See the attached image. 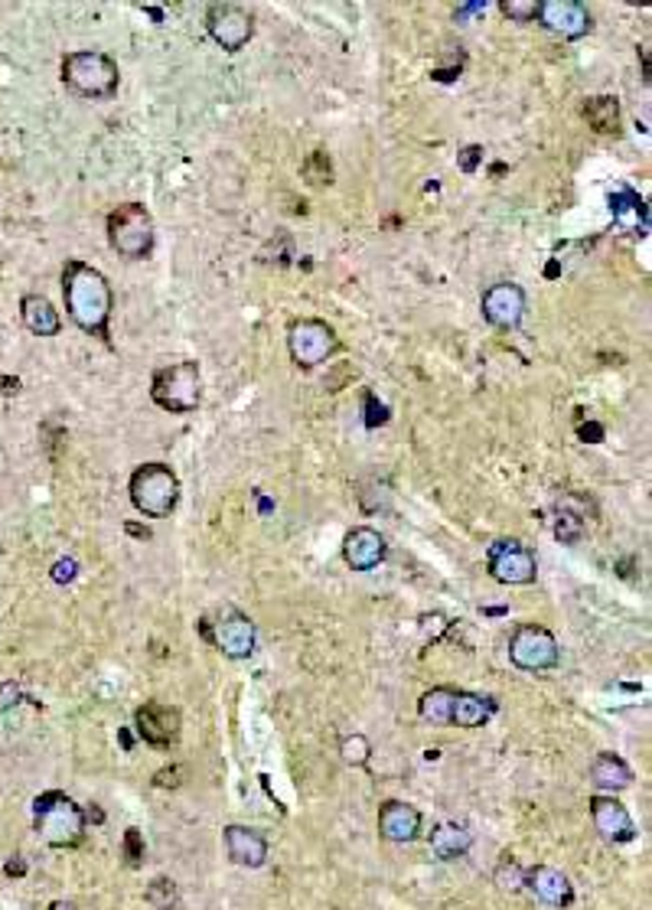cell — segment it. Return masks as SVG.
Listing matches in <instances>:
<instances>
[{
	"label": "cell",
	"instance_id": "7",
	"mask_svg": "<svg viewBox=\"0 0 652 910\" xmlns=\"http://www.w3.org/2000/svg\"><path fill=\"white\" fill-rule=\"evenodd\" d=\"M287 346H290L294 363L313 369V366H323L327 360H333L340 353V337L323 320H297L287 330Z\"/></svg>",
	"mask_w": 652,
	"mask_h": 910
},
{
	"label": "cell",
	"instance_id": "9",
	"mask_svg": "<svg viewBox=\"0 0 652 910\" xmlns=\"http://www.w3.org/2000/svg\"><path fill=\"white\" fill-rule=\"evenodd\" d=\"M206 30L226 53H239L255 36V16H252V10H245L239 3H209Z\"/></svg>",
	"mask_w": 652,
	"mask_h": 910
},
{
	"label": "cell",
	"instance_id": "38",
	"mask_svg": "<svg viewBox=\"0 0 652 910\" xmlns=\"http://www.w3.org/2000/svg\"><path fill=\"white\" fill-rule=\"evenodd\" d=\"M470 13H487V3H483V0H477V3H464V7H457V20H464V16H470Z\"/></svg>",
	"mask_w": 652,
	"mask_h": 910
},
{
	"label": "cell",
	"instance_id": "24",
	"mask_svg": "<svg viewBox=\"0 0 652 910\" xmlns=\"http://www.w3.org/2000/svg\"><path fill=\"white\" fill-rule=\"evenodd\" d=\"M591 781H594V786H600V789H614L617 793V789H627L633 783V771H630V764L624 758L604 751L591 764Z\"/></svg>",
	"mask_w": 652,
	"mask_h": 910
},
{
	"label": "cell",
	"instance_id": "32",
	"mask_svg": "<svg viewBox=\"0 0 652 910\" xmlns=\"http://www.w3.org/2000/svg\"><path fill=\"white\" fill-rule=\"evenodd\" d=\"M554 535L568 545L581 542L584 538V520L577 513H558V522H554Z\"/></svg>",
	"mask_w": 652,
	"mask_h": 910
},
{
	"label": "cell",
	"instance_id": "34",
	"mask_svg": "<svg viewBox=\"0 0 652 910\" xmlns=\"http://www.w3.org/2000/svg\"><path fill=\"white\" fill-rule=\"evenodd\" d=\"M180 777H186V767H170V771H160L157 777H153V786H160V789H173V786H180Z\"/></svg>",
	"mask_w": 652,
	"mask_h": 910
},
{
	"label": "cell",
	"instance_id": "14",
	"mask_svg": "<svg viewBox=\"0 0 652 910\" xmlns=\"http://www.w3.org/2000/svg\"><path fill=\"white\" fill-rule=\"evenodd\" d=\"M209 640L219 647V650L226 652L229 659H245V656H252L255 652V640H259V634H255V624H252V617H245V614H226L216 627H213V634H209Z\"/></svg>",
	"mask_w": 652,
	"mask_h": 910
},
{
	"label": "cell",
	"instance_id": "33",
	"mask_svg": "<svg viewBox=\"0 0 652 910\" xmlns=\"http://www.w3.org/2000/svg\"><path fill=\"white\" fill-rule=\"evenodd\" d=\"M79 575V565H76V558H59L56 565H53V581L56 584H69L72 578Z\"/></svg>",
	"mask_w": 652,
	"mask_h": 910
},
{
	"label": "cell",
	"instance_id": "20",
	"mask_svg": "<svg viewBox=\"0 0 652 910\" xmlns=\"http://www.w3.org/2000/svg\"><path fill=\"white\" fill-rule=\"evenodd\" d=\"M610 213H614V223L624 232H647L650 229V209H647L643 196L630 186H617L610 193Z\"/></svg>",
	"mask_w": 652,
	"mask_h": 910
},
{
	"label": "cell",
	"instance_id": "35",
	"mask_svg": "<svg viewBox=\"0 0 652 910\" xmlns=\"http://www.w3.org/2000/svg\"><path fill=\"white\" fill-rule=\"evenodd\" d=\"M125 849H128L130 865H137V862L144 858V845H140V829H128V835H125Z\"/></svg>",
	"mask_w": 652,
	"mask_h": 910
},
{
	"label": "cell",
	"instance_id": "6",
	"mask_svg": "<svg viewBox=\"0 0 652 910\" xmlns=\"http://www.w3.org/2000/svg\"><path fill=\"white\" fill-rule=\"evenodd\" d=\"M150 395H153V401H157L163 411H173V414L196 411V405H199V398H203L199 366H196V363H173V366L160 369V373L153 376Z\"/></svg>",
	"mask_w": 652,
	"mask_h": 910
},
{
	"label": "cell",
	"instance_id": "26",
	"mask_svg": "<svg viewBox=\"0 0 652 910\" xmlns=\"http://www.w3.org/2000/svg\"><path fill=\"white\" fill-rule=\"evenodd\" d=\"M454 698H457V689L437 685V689H431V692L421 695L417 712H421V718L431 721V725H450V718H454Z\"/></svg>",
	"mask_w": 652,
	"mask_h": 910
},
{
	"label": "cell",
	"instance_id": "21",
	"mask_svg": "<svg viewBox=\"0 0 652 910\" xmlns=\"http://www.w3.org/2000/svg\"><path fill=\"white\" fill-rule=\"evenodd\" d=\"M20 317H23V327L36 337H56L59 327H62L59 310L43 294H26L20 300Z\"/></svg>",
	"mask_w": 652,
	"mask_h": 910
},
{
	"label": "cell",
	"instance_id": "40",
	"mask_svg": "<svg viewBox=\"0 0 652 910\" xmlns=\"http://www.w3.org/2000/svg\"><path fill=\"white\" fill-rule=\"evenodd\" d=\"M49 910H76V908H72L69 901H56V905H53V908H49Z\"/></svg>",
	"mask_w": 652,
	"mask_h": 910
},
{
	"label": "cell",
	"instance_id": "29",
	"mask_svg": "<svg viewBox=\"0 0 652 910\" xmlns=\"http://www.w3.org/2000/svg\"><path fill=\"white\" fill-rule=\"evenodd\" d=\"M147 905H153L157 910H173L180 905V891L170 878H153L150 888H147Z\"/></svg>",
	"mask_w": 652,
	"mask_h": 910
},
{
	"label": "cell",
	"instance_id": "25",
	"mask_svg": "<svg viewBox=\"0 0 652 910\" xmlns=\"http://www.w3.org/2000/svg\"><path fill=\"white\" fill-rule=\"evenodd\" d=\"M584 118L597 134H617L620 130V102L614 95H594L584 105Z\"/></svg>",
	"mask_w": 652,
	"mask_h": 910
},
{
	"label": "cell",
	"instance_id": "8",
	"mask_svg": "<svg viewBox=\"0 0 652 910\" xmlns=\"http://www.w3.org/2000/svg\"><path fill=\"white\" fill-rule=\"evenodd\" d=\"M487 571L500 581V584H531L538 575V561L535 551L528 545H522L519 538H500L490 545L487 551Z\"/></svg>",
	"mask_w": 652,
	"mask_h": 910
},
{
	"label": "cell",
	"instance_id": "17",
	"mask_svg": "<svg viewBox=\"0 0 652 910\" xmlns=\"http://www.w3.org/2000/svg\"><path fill=\"white\" fill-rule=\"evenodd\" d=\"M525 885H528L531 895H535L541 905H548V908H571V901H574V888H571L568 875L558 872V868L538 865V868L525 872Z\"/></svg>",
	"mask_w": 652,
	"mask_h": 910
},
{
	"label": "cell",
	"instance_id": "5",
	"mask_svg": "<svg viewBox=\"0 0 652 910\" xmlns=\"http://www.w3.org/2000/svg\"><path fill=\"white\" fill-rule=\"evenodd\" d=\"M153 219L140 203H125L108 216V242L122 259H147L153 252Z\"/></svg>",
	"mask_w": 652,
	"mask_h": 910
},
{
	"label": "cell",
	"instance_id": "15",
	"mask_svg": "<svg viewBox=\"0 0 652 910\" xmlns=\"http://www.w3.org/2000/svg\"><path fill=\"white\" fill-rule=\"evenodd\" d=\"M591 816H594L597 832L607 842H633L637 839V822H633V816L627 812V806L620 799H614V796H594L591 799Z\"/></svg>",
	"mask_w": 652,
	"mask_h": 910
},
{
	"label": "cell",
	"instance_id": "12",
	"mask_svg": "<svg viewBox=\"0 0 652 910\" xmlns=\"http://www.w3.org/2000/svg\"><path fill=\"white\" fill-rule=\"evenodd\" d=\"M538 23L561 39H581L591 33V10L581 0H541Z\"/></svg>",
	"mask_w": 652,
	"mask_h": 910
},
{
	"label": "cell",
	"instance_id": "36",
	"mask_svg": "<svg viewBox=\"0 0 652 910\" xmlns=\"http://www.w3.org/2000/svg\"><path fill=\"white\" fill-rule=\"evenodd\" d=\"M366 408H369V414H366V424H369V428H376V424H382V421L389 418V408H386V405H376L373 395L366 398Z\"/></svg>",
	"mask_w": 652,
	"mask_h": 910
},
{
	"label": "cell",
	"instance_id": "4",
	"mask_svg": "<svg viewBox=\"0 0 652 910\" xmlns=\"http://www.w3.org/2000/svg\"><path fill=\"white\" fill-rule=\"evenodd\" d=\"M118 62L105 53L82 49L62 59V82L85 99H112L118 92Z\"/></svg>",
	"mask_w": 652,
	"mask_h": 910
},
{
	"label": "cell",
	"instance_id": "2",
	"mask_svg": "<svg viewBox=\"0 0 652 910\" xmlns=\"http://www.w3.org/2000/svg\"><path fill=\"white\" fill-rule=\"evenodd\" d=\"M33 829L53 849H76L85 839V809L72 796L49 789L33 799Z\"/></svg>",
	"mask_w": 652,
	"mask_h": 910
},
{
	"label": "cell",
	"instance_id": "22",
	"mask_svg": "<svg viewBox=\"0 0 652 910\" xmlns=\"http://www.w3.org/2000/svg\"><path fill=\"white\" fill-rule=\"evenodd\" d=\"M473 845V832L467 826H457V822H441L434 832H431V852L444 862L450 858H460L467 855Z\"/></svg>",
	"mask_w": 652,
	"mask_h": 910
},
{
	"label": "cell",
	"instance_id": "11",
	"mask_svg": "<svg viewBox=\"0 0 652 910\" xmlns=\"http://www.w3.org/2000/svg\"><path fill=\"white\" fill-rule=\"evenodd\" d=\"M134 725H137V735L150 748H173L180 741L183 718H180V708H173V705L147 702L134 712Z\"/></svg>",
	"mask_w": 652,
	"mask_h": 910
},
{
	"label": "cell",
	"instance_id": "37",
	"mask_svg": "<svg viewBox=\"0 0 652 910\" xmlns=\"http://www.w3.org/2000/svg\"><path fill=\"white\" fill-rule=\"evenodd\" d=\"M480 160H483V147H467V150L460 153V170H464V173H473Z\"/></svg>",
	"mask_w": 652,
	"mask_h": 910
},
{
	"label": "cell",
	"instance_id": "39",
	"mask_svg": "<svg viewBox=\"0 0 652 910\" xmlns=\"http://www.w3.org/2000/svg\"><path fill=\"white\" fill-rule=\"evenodd\" d=\"M7 872H10V875H23V865H20V862H10Z\"/></svg>",
	"mask_w": 652,
	"mask_h": 910
},
{
	"label": "cell",
	"instance_id": "31",
	"mask_svg": "<svg viewBox=\"0 0 652 910\" xmlns=\"http://www.w3.org/2000/svg\"><path fill=\"white\" fill-rule=\"evenodd\" d=\"M538 3L541 0H500V10L513 23H531V20H538Z\"/></svg>",
	"mask_w": 652,
	"mask_h": 910
},
{
	"label": "cell",
	"instance_id": "3",
	"mask_svg": "<svg viewBox=\"0 0 652 910\" xmlns=\"http://www.w3.org/2000/svg\"><path fill=\"white\" fill-rule=\"evenodd\" d=\"M130 503L147 520H167L180 503V480L167 464H144L130 474Z\"/></svg>",
	"mask_w": 652,
	"mask_h": 910
},
{
	"label": "cell",
	"instance_id": "1",
	"mask_svg": "<svg viewBox=\"0 0 652 910\" xmlns=\"http://www.w3.org/2000/svg\"><path fill=\"white\" fill-rule=\"evenodd\" d=\"M62 297H66V314L76 327L95 337H108L115 294L108 277L99 268L85 261H69L62 268Z\"/></svg>",
	"mask_w": 652,
	"mask_h": 910
},
{
	"label": "cell",
	"instance_id": "13",
	"mask_svg": "<svg viewBox=\"0 0 652 910\" xmlns=\"http://www.w3.org/2000/svg\"><path fill=\"white\" fill-rule=\"evenodd\" d=\"M480 310L483 317L500 327V330H513L519 327L522 317H525V291L513 281H503V284H493L483 291V300H480Z\"/></svg>",
	"mask_w": 652,
	"mask_h": 910
},
{
	"label": "cell",
	"instance_id": "30",
	"mask_svg": "<svg viewBox=\"0 0 652 910\" xmlns=\"http://www.w3.org/2000/svg\"><path fill=\"white\" fill-rule=\"evenodd\" d=\"M304 177L313 183V186H327L333 183V167H330V157L323 150H313L304 163Z\"/></svg>",
	"mask_w": 652,
	"mask_h": 910
},
{
	"label": "cell",
	"instance_id": "19",
	"mask_svg": "<svg viewBox=\"0 0 652 910\" xmlns=\"http://www.w3.org/2000/svg\"><path fill=\"white\" fill-rule=\"evenodd\" d=\"M379 832H382V839H389V842H414L417 832H421V812H417L411 803L389 799V803L379 809Z\"/></svg>",
	"mask_w": 652,
	"mask_h": 910
},
{
	"label": "cell",
	"instance_id": "10",
	"mask_svg": "<svg viewBox=\"0 0 652 910\" xmlns=\"http://www.w3.org/2000/svg\"><path fill=\"white\" fill-rule=\"evenodd\" d=\"M510 659L525 672H545V669L558 666L561 652H558V640L551 630H545L538 624H522L510 640Z\"/></svg>",
	"mask_w": 652,
	"mask_h": 910
},
{
	"label": "cell",
	"instance_id": "28",
	"mask_svg": "<svg viewBox=\"0 0 652 910\" xmlns=\"http://www.w3.org/2000/svg\"><path fill=\"white\" fill-rule=\"evenodd\" d=\"M340 754H343V761H346L350 767H366L369 758H373V744H369L366 735H346V738L340 741Z\"/></svg>",
	"mask_w": 652,
	"mask_h": 910
},
{
	"label": "cell",
	"instance_id": "18",
	"mask_svg": "<svg viewBox=\"0 0 652 910\" xmlns=\"http://www.w3.org/2000/svg\"><path fill=\"white\" fill-rule=\"evenodd\" d=\"M222 839H226V852H229V858L236 865L261 868L267 862V842L255 829H249V826H226Z\"/></svg>",
	"mask_w": 652,
	"mask_h": 910
},
{
	"label": "cell",
	"instance_id": "16",
	"mask_svg": "<svg viewBox=\"0 0 652 910\" xmlns=\"http://www.w3.org/2000/svg\"><path fill=\"white\" fill-rule=\"evenodd\" d=\"M386 551H389L386 538L376 528H369V525L353 528L346 535V542H343V558H346V565L353 571H373V568H379L386 561Z\"/></svg>",
	"mask_w": 652,
	"mask_h": 910
},
{
	"label": "cell",
	"instance_id": "23",
	"mask_svg": "<svg viewBox=\"0 0 652 910\" xmlns=\"http://www.w3.org/2000/svg\"><path fill=\"white\" fill-rule=\"evenodd\" d=\"M493 712H496L493 698H483V695H473V692H457L450 725H457V728H480V725H487L493 718Z\"/></svg>",
	"mask_w": 652,
	"mask_h": 910
},
{
	"label": "cell",
	"instance_id": "27",
	"mask_svg": "<svg viewBox=\"0 0 652 910\" xmlns=\"http://www.w3.org/2000/svg\"><path fill=\"white\" fill-rule=\"evenodd\" d=\"M493 881H496L500 891L516 895V891H522V885H525V868H522L513 855H503L500 865H496V872H493Z\"/></svg>",
	"mask_w": 652,
	"mask_h": 910
}]
</instances>
